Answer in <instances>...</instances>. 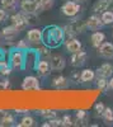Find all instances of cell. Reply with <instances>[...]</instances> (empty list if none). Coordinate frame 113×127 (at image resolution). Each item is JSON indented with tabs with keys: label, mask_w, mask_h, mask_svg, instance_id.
Listing matches in <instances>:
<instances>
[{
	"label": "cell",
	"mask_w": 113,
	"mask_h": 127,
	"mask_svg": "<svg viewBox=\"0 0 113 127\" xmlns=\"http://www.w3.org/2000/svg\"><path fill=\"white\" fill-rule=\"evenodd\" d=\"M65 41L64 28L58 26H48L42 31V43L50 48H56Z\"/></svg>",
	"instance_id": "cell-1"
},
{
	"label": "cell",
	"mask_w": 113,
	"mask_h": 127,
	"mask_svg": "<svg viewBox=\"0 0 113 127\" xmlns=\"http://www.w3.org/2000/svg\"><path fill=\"white\" fill-rule=\"evenodd\" d=\"M85 28H86L85 23L80 22V20H73L71 23H69L64 27V32H65V36L67 38H73L79 33H83L85 31Z\"/></svg>",
	"instance_id": "cell-2"
},
{
	"label": "cell",
	"mask_w": 113,
	"mask_h": 127,
	"mask_svg": "<svg viewBox=\"0 0 113 127\" xmlns=\"http://www.w3.org/2000/svg\"><path fill=\"white\" fill-rule=\"evenodd\" d=\"M24 62H26V59H24V54L22 50H15L12 52L10 55V66L14 70H22L24 67Z\"/></svg>",
	"instance_id": "cell-3"
},
{
	"label": "cell",
	"mask_w": 113,
	"mask_h": 127,
	"mask_svg": "<svg viewBox=\"0 0 113 127\" xmlns=\"http://www.w3.org/2000/svg\"><path fill=\"white\" fill-rule=\"evenodd\" d=\"M61 12H62L64 15L73 18L80 12V5L75 0H66L64 3V5L61 6Z\"/></svg>",
	"instance_id": "cell-4"
},
{
	"label": "cell",
	"mask_w": 113,
	"mask_h": 127,
	"mask_svg": "<svg viewBox=\"0 0 113 127\" xmlns=\"http://www.w3.org/2000/svg\"><path fill=\"white\" fill-rule=\"evenodd\" d=\"M18 33H19V31H18L13 24H10V26L3 28L1 33H0V38H1L5 43L13 45V41L15 39V37L18 36Z\"/></svg>",
	"instance_id": "cell-5"
},
{
	"label": "cell",
	"mask_w": 113,
	"mask_h": 127,
	"mask_svg": "<svg viewBox=\"0 0 113 127\" xmlns=\"http://www.w3.org/2000/svg\"><path fill=\"white\" fill-rule=\"evenodd\" d=\"M20 10L27 14H38L41 13V9L37 0H22L20 3Z\"/></svg>",
	"instance_id": "cell-6"
},
{
	"label": "cell",
	"mask_w": 113,
	"mask_h": 127,
	"mask_svg": "<svg viewBox=\"0 0 113 127\" xmlns=\"http://www.w3.org/2000/svg\"><path fill=\"white\" fill-rule=\"evenodd\" d=\"M10 20H12V24L20 32V31H24L29 24L27 22V18L24 15V13H15L10 17Z\"/></svg>",
	"instance_id": "cell-7"
},
{
	"label": "cell",
	"mask_w": 113,
	"mask_h": 127,
	"mask_svg": "<svg viewBox=\"0 0 113 127\" xmlns=\"http://www.w3.org/2000/svg\"><path fill=\"white\" fill-rule=\"evenodd\" d=\"M48 62H50L51 70H54V71L64 70L65 65H66V60L64 59V56H61V55H51L50 59H48Z\"/></svg>",
	"instance_id": "cell-8"
},
{
	"label": "cell",
	"mask_w": 113,
	"mask_h": 127,
	"mask_svg": "<svg viewBox=\"0 0 113 127\" xmlns=\"http://www.w3.org/2000/svg\"><path fill=\"white\" fill-rule=\"evenodd\" d=\"M98 55L106 60H113V43L112 42H103L98 48Z\"/></svg>",
	"instance_id": "cell-9"
},
{
	"label": "cell",
	"mask_w": 113,
	"mask_h": 127,
	"mask_svg": "<svg viewBox=\"0 0 113 127\" xmlns=\"http://www.w3.org/2000/svg\"><path fill=\"white\" fill-rule=\"evenodd\" d=\"M86 52L83 51V50H80L79 52H75V54H73V56H71L70 59V64H71V66H74V67H80V66H83L84 64L86 62Z\"/></svg>",
	"instance_id": "cell-10"
},
{
	"label": "cell",
	"mask_w": 113,
	"mask_h": 127,
	"mask_svg": "<svg viewBox=\"0 0 113 127\" xmlns=\"http://www.w3.org/2000/svg\"><path fill=\"white\" fill-rule=\"evenodd\" d=\"M86 28H89L90 31H100L102 27L104 26L103 23V20H102V18L97 14H93V15H90L88 19H86Z\"/></svg>",
	"instance_id": "cell-11"
},
{
	"label": "cell",
	"mask_w": 113,
	"mask_h": 127,
	"mask_svg": "<svg viewBox=\"0 0 113 127\" xmlns=\"http://www.w3.org/2000/svg\"><path fill=\"white\" fill-rule=\"evenodd\" d=\"M27 39L30 45H39L42 42V31L38 28H32L27 32Z\"/></svg>",
	"instance_id": "cell-12"
},
{
	"label": "cell",
	"mask_w": 113,
	"mask_h": 127,
	"mask_svg": "<svg viewBox=\"0 0 113 127\" xmlns=\"http://www.w3.org/2000/svg\"><path fill=\"white\" fill-rule=\"evenodd\" d=\"M22 89L23 90H38L39 89V81L36 76H26L22 83Z\"/></svg>",
	"instance_id": "cell-13"
},
{
	"label": "cell",
	"mask_w": 113,
	"mask_h": 127,
	"mask_svg": "<svg viewBox=\"0 0 113 127\" xmlns=\"http://www.w3.org/2000/svg\"><path fill=\"white\" fill-rule=\"evenodd\" d=\"M65 48L70 54H75V52H79L81 50V42L79 39H76L75 37L67 38L65 41Z\"/></svg>",
	"instance_id": "cell-14"
},
{
	"label": "cell",
	"mask_w": 113,
	"mask_h": 127,
	"mask_svg": "<svg viewBox=\"0 0 113 127\" xmlns=\"http://www.w3.org/2000/svg\"><path fill=\"white\" fill-rule=\"evenodd\" d=\"M97 78H109L113 75V65L112 64H103V65H100L98 69H97Z\"/></svg>",
	"instance_id": "cell-15"
},
{
	"label": "cell",
	"mask_w": 113,
	"mask_h": 127,
	"mask_svg": "<svg viewBox=\"0 0 113 127\" xmlns=\"http://www.w3.org/2000/svg\"><path fill=\"white\" fill-rule=\"evenodd\" d=\"M36 70H37V72L41 76H47L48 74L51 72L50 62H48L46 59H42V60L37 61V64H36Z\"/></svg>",
	"instance_id": "cell-16"
},
{
	"label": "cell",
	"mask_w": 113,
	"mask_h": 127,
	"mask_svg": "<svg viewBox=\"0 0 113 127\" xmlns=\"http://www.w3.org/2000/svg\"><path fill=\"white\" fill-rule=\"evenodd\" d=\"M106 39V34L100 31H94L93 34L90 36V42H91V46L95 47V48H99V46L104 42Z\"/></svg>",
	"instance_id": "cell-17"
},
{
	"label": "cell",
	"mask_w": 113,
	"mask_h": 127,
	"mask_svg": "<svg viewBox=\"0 0 113 127\" xmlns=\"http://www.w3.org/2000/svg\"><path fill=\"white\" fill-rule=\"evenodd\" d=\"M97 76V74L94 70L91 69H84L83 71L80 72V81L81 83H90L93 81Z\"/></svg>",
	"instance_id": "cell-18"
},
{
	"label": "cell",
	"mask_w": 113,
	"mask_h": 127,
	"mask_svg": "<svg viewBox=\"0 0 113 127\" xmlns=\"http://www.w3.org/2000/svg\"><path fill=\"white\" fill-rule=\"evenodd\" d=\"M109 5H111V0H97L93 5V12L102 14L109 8Z\"/></svg>",
	"instance_id": "cell-19"
},
{
	"label": "cell",
	"mask_w": 113,
	"mask_h": 127,
	"mask_svg": "<svg viewBox=\"0 0 113 127\" xmlns=\"http://www.w3.org/2000/svg\"><path fill=\"white\" fill-rule=\"evenodd\" d=\"M52 85L56 88V89H65L69 87V79L60 75V76H56L54 80H52Z\"/></svg>",
	"instance_id": "cell-20"
},
{
	"label": "cell",
	"mask_w": 113,
	"mask_h": 127,
	"mask_svg": "<svg viewBox=\"0 0 113 127\" xmlns=\"http://www.w3.org/2000/svg\"><path fill=\"white\" fill-rule=\"evenodd\" d=\"M15 125V118L13 114H9L6 113L4 117L0 120V126L1 127H10V126H14Z\"/></svg>",
	"instance_id": "cell-21"
},
{
	"label": "cell",
	"mask_w": 113,
	"mask_h": 127,
	"mask_svg": "<svg viewBox=\"0 0 113 127\" xmlns=\"http://www.w3.org/2000/svg\"><path fill=\"white\" fill-rule=\"evenodd\" d=\"M100 18H102V20H103L104 26H111V24H113V12H112V10H108V9H107L106 12L102 13Z\"/></svg>",
	"instance_id": "cell-22"
},
{
	"label": "cell",
	"mask_w": 113,
	"mask_h": 127,
	"mask_svg": "<svg viewBox=\"0 0 113 127\" xmlns=\"http://www.w3.org/2000/svg\"><path fill=\"white\" fill-rule=\"evenodd\" d=\"M1 8H4L5 10H14L17 6V0H0Z\"/></svg>",
	"instance_id": "cell-23"
},
{
	"label": "cell",
	"mask_w": 113,
	"mask_h": 127,
	"mask_svg": "<svg viewBox=\"0 0 113 127\" xmlns=\"http://www.w3.org/2000/svg\"><path fill=\"white\" fill-rule=\"evenodd\" d=\"M34 118L33 117H30V116H24V117L20 120V123H19V126L20 127H32V126H34Z\"/></svg>",
	"instance_id": "cell-24"
},
{
	"label": "cell",
	"mask_w": 113,
	"mask_h": 127,
	"mask_svg": "<svg viewBox=\"0 0 113 127\" xmlns=\"http://www.w3.org/2000/svg\"><path fill=\"white\" fill-rule=\"evenodd\" d=\"M37 1H38L41 12H43V10H48V9L52 8L55 0H37Z\"/></svg>",
	"instance_id": "cell-25"
},
{
	"label": "cell",
	"mask_w": 113,
	"mask_h": 127,
	"mask_svg": "<svg viewBox=\"0 0 113 127\" xmlns=\"http://www.w3.org/2000/svg\"><path fill=\"white\" fill-rule=\"evenodd\" d=\"M97 87L99 90H107L109 89V84L107 78H98L97 79Z\"/></svg>",
	"instance_id": "cell-26"
},
{
	"label": "cell",
	"mask_w": 113,
	"mask_h": 127,
	"mask_svg": "<svg viewBox=\"0 0 113 127\" xmlns=\"http://www.w3.org/2000/svg\"><path fill=\"white\" fill-rule=\"evenodd\" d=\"M37 54H38V56H41V57H45V59H50V56H51V52H50V47H47V46H42V47H38L37 48Z\"/></svg>",
	"instance_id": "cell-27"
},
{
	"label": "cell",
	"mask_w": 113,
	"mask_h": 127,
	"mask_svg": "<svg viewBox=\"0 0 113 127\" xmlns=\"http://www.w3.org/2000/svg\"><path fill=\"white\" fill-rule=\"evenodd\" d=\"M102 117H103V120L108 123H112L113 122V109L112 108H106L103 111V113H102Z\"/></svg>",
	"instance_id": "cell-28"
},
{
	"label": "cell",
	"mask_w": 113,
	"mask_h": 127,
	"mask_svg": "<svg viewBox=\"0 0 113 127\" xmlns=\"http://www.w3.org/2000/svg\"><path fill=\"white\" fill-rule=\"evenodd\" d=\"M39 114L42 116L43 118L46 120H52L57 117V113L55 111H51V109H45V111H39Z\"/></svg>",
	"instance_id": "cell-29"
},
{
	"label": "cell",
	"mask_w": 113,
	"mask_h": 127,
	"mask_svg": "<svg viewBox=\"0 0 113 127\" xmlns=\"http://www.w3.org/2000/svg\"><path fill=\"white\" fill-rule=\"evenodd\" d=\"M29 46H30V43L28 42V39H19L15 43V48L22 50V51H27L29 48Z\"/></svg>",
	"instance_id": "cell-30"
},
{
	"label": "cell",
	"mask_w": 113,
	"mask_h": 127,
	"mask_svg": "<svg viewBox=\"0 0 113 127\" xmlns=\"http://www.w3.org/2000/svg\"><path fill=\"white\" fill-rule=\"evenodd\" d=\"M10 72H12V66H8V64L4 62L3 65L0 66V75L1 76H8Z\"/></svg>",
	"instance_id": "cell-31"
},
{
	"label": "cell",
	"mask_w": 113,
	"mask_h": 127,
	"mask_svg": "<svg viewBox=\"0 0 113 127\" xmlns=\"http://www.w3.org/2000/svg\"><path fill=\"white\" fill-rule=\"evenodd\" d=\"M62 126H65V127H70V126H73L74 123H73V118L70 117L69 114H66V116H64L62 118Z\"/></svg>",
	"instance_id": "cell-32"
},
{
	"label": "cell",
	"mask_w": 113,
	"mask_h": 127,
	"mask_svg": "<svg viewBox=\"0 0 113 127\" xmlns=\"http://www.w3.org/2000/svg\"><path fill=\"white\" fill-rule=\"evenodd\" d=\"M48 125L50 127L51 126H54V127H57V126H62V120H60V118H52V120H48Z\"/></svg>",
	"instance_id": "cell-33"
},
{
	"label": "cell",
	"mask_w": 113,
	"mask_h": 127,
	"mask_svg": "<svg viewBox=\"0 0 113 127\" xmlns=\"http://www.w3.org/2000/svg\"><path fill=\"white\" fill-rule=\"evenodd\" d=\"M70 81H74V83H81V81H80V72H79V71H74V72L70 75Z\"/></svg>",
	"instance_id": "cell-34"
},
{
	"label": "cell",
	"mask_w": 113,
	"mask_h": 127,
	"mask_svg": "<svg viewBox=\"0 0 113 127\" xmlns=\"http://www.w3.org/2000/svg\"><path fill=\"white\" fill-rule=\"evenodd\" d=\"M85 117H86V112H85V111L80 109V111L76 112V120H78V121H84Z\"/></svg>",
	"instance_id": "cell-35"
},
{
	"label": "cell",
	"mask_w": 113,
	"mask_h": 127,
	"mask_svg": "<svg viewBox=\"0 0 113 127\" xmlns=\"http://www.w3.org/2000/svg\"><path fill=\"white\" fill-rule=\"evenodd\" d=\"M104 109H106V107H104V104H103V103H100V102H99V103L95 104V112H97L99 116H102V113H103Z\"/></svg>",
	"instance_id": "cell-36"
},
{
	"label": "cell",
	"mask_w": 113,
	"mask_h": 127,
	"mask_svg": "<svg viewBox=\"0 0 113 127\" xmlns=\"http://www.w3.org/2000/svg\"><path fill=\"white\" fill-rule=\"evenodd\" d=\"M6 18H8V14L5 12V9L4 8H0V23H3Z\"/></svg>",
	"instance_id": "cell-37"
},
{
	"label": "cell",
	"mask_w": 113,
	"mask_h": 127,
	"mask_svg": "<svg viewBox=\"0 0 113 127\" xmlns=\"http://www.w3.org/2000/svg\"><path fill=\"white\" fill-rule=\"evenodd\" d=\"M9 87H10V83H9L8 79H3L1 81H0V88L1 89H8Z\"/></svg>",
	"instance_id": "cell-38"
},
{
	"label": "cell",
	"mask_w": 113,
	"mask_h": 127,
	"mask_svg": "<svg viewBox=\"0 0 113 127\" xmlns=\"http://www.w3.org/2000/svg\"><path fill=\"white\" fill-rule=\"evenodd\" d=\"M15 112H17V113H19V114H23V113H28L29 111H28V109H18V108H17V109H15Z\"/></svg>",
	"instance_id": "cell-39"
},
{
	"label": "cell",
	"mask_w": 113,
	"mask_h": 127,
	"mask_svg": "<svg viewBox=\"0 0 113 127\" xmlns=\"http://www.w3.org/2000/svg\"><path fill=\"white\" fill-rule=\"evenodd\" d=\"M108 84H109V89L113 90V78H111V79L108 80Z\"/></svg>",
	"instance_id": "cell-40"
},
{
	"label": "cell",
	"mask_w": 113,
	"mask_h": 127,
	"mask_svg": "<svg viewBox=\"0 0 113 127\" xmlns=\"http://www.w3.org/2000/svg\"><path fill=\"white\" fill-rule=\"evenodd\" d=\"M5 114H6V112H5V111H3V109H0V120H1V118L4 117Z\"/></svg>",
	"instance_id": "cell-41"
},
{
	"label": "cell",
	"mask_w": 113,
	"mask_h": 127,
	"mask_svg": "<svg viewBox=\"0 0 113 127\" xmlns=\"http://www.w3.org/2000/svg\"><path fill=\"white\" fill-rule=\"evenodd\" d=\"M75 1H81V0H75Z\"/></svg>",
	"instance_id": "cell-42"
},
{
	"label": "cell",
	"mask_w": 113,
	"mask_h": 127,
	"mask_svg": "<svg viewBox=\"0 0 113 127\" xmlns=\"http://www.w3.org/2000/svg\"><path fill=\"white\" fill-rule=\"evenodd\" d=\"M0 43H1V38H0Z\"/></svg>",
	"instance_id": "cell-43"
},
{
	"label": "cell",
	"mask_w": 113,
	"mask_h": 127,
	"mask_svg": "<svg viewBox=\"0 0 113 127\" xmlns=\"http://www.w3.org/2000/svg\"><path fill=\"white\" fill-rule=\"evenodd\" d=\"M112 36H113V31H112Z\"/></svg>",
	"instance_id": "cell-44"
},
{
	"label": "cell",
	"mask_w": 113,
	"mask_h": 127,
	"mask_svg": "<svg viewBox=\"0 0 113 127\" xmlns=\"http://www.w3.org/2000/svg\"><path fill=\"white\" fill-rule=\"evenodd\" d=\"M111 1H113V0H111Z\"/></svg>",
	"instance_id": "cell-45"
},
{
	"label": "cell",
	"mask_w": 113,
	"mask_h": 127,
	"mask_svg": "<svg viewBox=\"0 0 113 127\" xmlns=\"http://www.w3.org/2000/svg\"><path fill=\"white\" fill-rule=\"evenodd\" d=\"M112 12H113V9H112Z\"/></svg>",
	"instance_id": "cell-46"
}]
</instances>
